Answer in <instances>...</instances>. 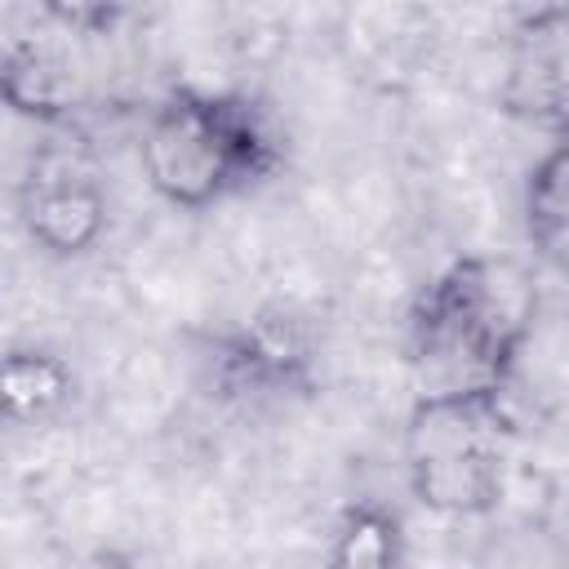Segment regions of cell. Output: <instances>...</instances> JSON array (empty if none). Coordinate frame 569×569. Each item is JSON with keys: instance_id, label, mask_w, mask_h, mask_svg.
<instances>
[{"instance_id": "6da1fadb", "label": "cell", "mask_w": 569, "mask_h": 569, "mask_svg": "<svg viewBox=\"0 0 569 569\" xmlns=\"http://www.w3.org/2000/svg\"><path fill=\"white\" fill-rule=\"evenodd\" d=\"M538 320V284L516 258L467 253L413 302L409 356L418 396L507 387Z\"/></svg>"}, {"instance_id": "7a4b0ae2", "label": "cell", "mask_w": 569, "mask_h": 569, "mask_svg": "<svg viewBox=\"0 0 569 569\" xmlns=\"http://www.w3.org/2000/svg\"><path fill=\"white\" fill-rule=\"evenodd\" d=\"M151 191L178 209H204L231 191L253 187L280 160V147L244 98L173 89L151 107L138 142Z\"/></svg>"}, {"instance_id": "3957f363", "label": "cell", "mask_w": 569, "mask_h": 569, "mask_svg": "<svg viewBox=\"0 0 569 569\" xmlns=\"http://www.w3.org/2000/svg\"><path fill=\"white\" fill-rule=\"evenodd\" d=\"M516 445L507 387L427 391L405 422V476L413 498L445 516L471 520L502 502Z\"/></svg>"}, {"instance_id": "277c9868", "label": "cell", "mask_w": 569, "mask_h": 569, "mask_svg": "<svg viewBox=\"0 0 569 569\" xmlns=\"http://www.w3.org/2000/svg\"><path fill=\"white\" fill-rule=\"evenodd\" d=\"M18 213L31 244H40L53 258H76L93 249L107 227V196L84 151L76 147L36 151L18 191Z\"/></svg>"}, {"instance_id": "5b68a950", "label": "cell", "mask_w": 569, "mask_h": 569, "mask_svg": "<svg viewBox=\"0 0 569 569\" xmlns=\"http://www.w3.org/2000/svg\"><path fill=\"white\" fill-rule=\"evenodd\" d=\"M80 93H84V80H80L76 62L67 53H58L53 44H40V40L9 44V58H4V98H9L13 111L53 124V120H62V116L76 111Z\"/></svg>"}, {"instance_id": "8992f818", "label": "cell", "mask_w": 569, "mask_h": 569, "mask_svg": "<svg viewBox=\"0 0 569 569\" xmlns=\"http://www.w3.org/2000/svg\"><path fill=\"white\" fill-rule=\"evenodd\" d=\"M525 236L547 267L569 276V129H560L525 182Z\"/></svg>"}, {"instance_id": "52a82bcc", "label": "cell", "mask_w": 569, "mask_h": 569, "mask_svg": "<svg viewBox=\"0 0 569 569\" xmlns=\"http://www.w3.org/2000/svg\"><path fill=\"white\" fill-rule=\"evenodd\" d=\"M0 396L9 422H44L71 400V369L40 347H13L0 369Z\"/></svg>"}, {"instance_id": "ba28073f", "label": "cell", "mask_w": 569, "mask_h": 569, "mask_svg": "<svg viewBox=\"0 0 569 569\" xmlns=\"http://www.w3.org/2000/svg\"><path fill=\"white\" fill-rule=\"evenodd\" d=\"M405 560V525L396 511L378 502H356L342 511L333 542H329V565L342 569H387Z\"/></svg>"}, {"instance_id": "9c48e42d", "label": "cell", "mask_w": 569, "mask_h": 569, "mask_svg": "<svg viewBox=\"0 0 569 569\" xmlns=\"http://www.w3.org/2000/svg\"><path fill=\"white\" fill-rule=\"evenodd\" d=\"M44 18L58 22L62 31H76V36H107L120 13H124V0H40Z\"/></svg>"}, {"instance_id": "30bf717a", "label": "cell", "mask_w": 569, "mask_h": 569, "mask_svg": "<svg viewBox=\"0 0 569 569\" xmlns=\"http://www.w3.org/2000/svg\"><path fill=\"white\" fill-rule=\"evenodd\" d=\"M516 13L520 36L525 31H547V27H565L569 22V0H507Z\"/></svg>"}]
</instances>
